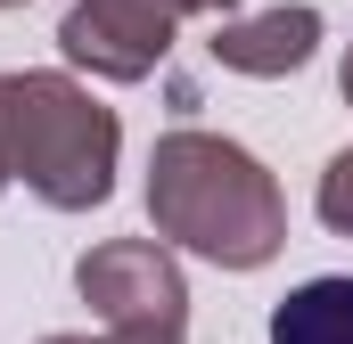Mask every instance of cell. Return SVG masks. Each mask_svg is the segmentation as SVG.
Here are the masks:
<instances>
[{
	"label": "cell",
	"instance_id": "obj_1",
	"mask_svg": "<svg viewBox=\"0 0 353 344\" xmlns=\"http://www.w3.org/2000/svg\"><path fill=\"white\" fill-rule=\"evenodd\" d=\"M148 222L165 246L205 255L222 270H263L288 246V197L263 172V156L197 123L165 131L148 156Z\"/></svg>",
	"mask_w": 353,
	"mask_h": 344
},
{
	"label": "cell",
	"instance_id": "obj_2",
	"mask_svg": "<svg viewBox=\"0 0 353 344\" xmlns=\"http://www.w3.org/2000/svg\"><path fill=\"white\" fill-rule=\"evenodd\" d=\"M123 123L74 74H8V180H25L50 213H90L115 197Z\"/></svg>",
	"mask_w": 353,
	"mask_h": 344
},
{
	"label": "cell",
	"instance_id": "obj_3",
	"mask_svg": "<svg viewBox=\"0 0 353 344\" xmlns=\"http://www.w3.org/2000/svg\"><path fill=\"white\" fill-rule=\"evenodd\" d=\"M83 303L115 336H181L189 328V279L165 238H107L74 262Z\"/></svg>",
	"mask_w": 353,
	"mask_h": 344
},
{
	"label": "cell",
	"instance_id": "obj_4",
	"mask_svg": "<svg viewBox=\"0 0 353 344\" xmlns=\"http://www.w3.org/2000/svg\"><path fill=\"white\" fill-rule=\"evenodd\" d=\"M173 25L181 17L165 0H74L58 17V50L99 83H148L173 58Z\"/></svg>",
	"mask_w": 353,
	"mask_h": 344
},
{
	"label": "cell",
	"instance_id": "obj_5",
	"mask_svg": "<svg viewBox=\"0 0 353 344\" xmlns=\"http://www.w3.org/2000/svg\"><path fill=\"white\" fill-rule=\"evenodd\" d=\"M321 8L312 0H279V8H255V17H222L214 25V66L247 74V83H288L312 66L321 50Z\"/></svg>",
	"mask_w": 353,
	"mask_h": 344
},
{
	"label": "cell",
	"instance_id": "obj_6",
	"mask_svg": "<svg viewBox=\"0 0 353 344\" xmlns=\"http://www.w3.org/2000/svg\"><path fill=\"white\" fill-rule=\"evenodd\" d=\"M271 344H353V279H304L271 303Z\"/></svg>",
	"mask_w": 353,
	"mask_h": 344
},
{
	"label": "cell",
	"instance_id": "obj_7",
	"mask_svg": "<svg viewBox=\"0 0 353 344\" xmlns=\"http://www.w3.org/2000/svg\"><path fill=\"white\" fill-rule=\"evenodd\" d=\"M312 205H321V222H329L337 238H353V148H337V156H329L321 197H312Z\"/></svg>",
	"mask_w": 353,
	"mask_h": 344
},
{
	"label": "cell",
	"instance_id": "obj_8",
	"mask_svg": "<svg viewBox=\"0 0 353 344\" xmlns=\"http://www.w3.org/2000/svg\"><path fill=\"white\" fill-rule=\"evenodd\" d=\"M41 344H181V336H115L107 328V336H41Z\"/></svg>",
	"mask_w": 353,
	"mask_h": 344
},
{
	"label": "cell",
	"instance_id": "obj_9",
	"mask_svg": "<svg viewBox=\"0 0 353 344\" xmlns=\"http://www.w3.org/2000/svg\"><path fill=\"white\" fill-rule=\"evenodd\" d=\"M173 17H230V0H165Z\"/></svg>",
	"mask_w": 353,
	"mask_h": 344
},
{
	"label": "cell",
	"instance_id": "obj_10",
	"mask_svg": "<svg viewBox=\"0 0 353 344\" xmlns=\"http://www.w3.org/2000/svg\"><path fill=\"white\" fill-rule=\"evenodd\" d=\"M0 189H8V74H0Z\"/></svg>",
	"mask_w": 353,
	"mask_h": 344
},
{
	"label": "cell",
	"instance_id": "obj_11",
	"mask_svg": "<svg viewBox=\"0 0 353 344\" xmlns=\"http://www.w3.org/2000/svg\"><path fill=\"white\" fill-rule=\"evenodd\" d=\"M337 90H345V107H353V50H345V66H337Z\"/></svg>",
	"mask_w": 353,
	"mask_h": 344
},
{
	"label": "cell",
	"instance_id": "obj_12",
	"mask_svg": "<svg viewBox=\"0 0 353 344\" xmlns=\"http://www.w3.org/2000/svg\"><path fill=\"white\" fill-rule=\"evenodd\" d=\"M0 8H25V0H0Z\"/></svg>",
	"mask_w": 353,
	"mask_h": 344
}]
</instances>
